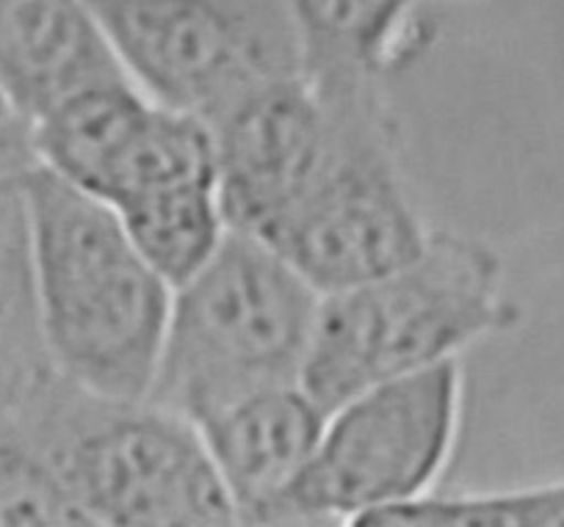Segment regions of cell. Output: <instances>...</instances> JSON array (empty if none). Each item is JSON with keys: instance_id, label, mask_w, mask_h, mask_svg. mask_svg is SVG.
Wrapping results in <instances>:
<instances>
[{"instance_id": "1", "label": "cell", "mask_w": 564, "mask_h": 527, "mask_svg": "<svg viewBox=\"0 0 564 527\" xmlns=\"http://www.w3.org/2000/svg\"><path fill=\"white\" fill-rule=\"evenodd\" d=\"M31 285L51 365L78 387L148 398L175 287L102 199L42 163L23 174Z\"/></svg>"}, {"instance_id": "2", "label": "cell", "mask_w": 564, "mask_h": 527, "mask_svg": "<svg viewBox=\"0 0 564 527\" xmlns=\"http://www.w3.org/2000/svg\"><path fill=\"white\" fill-rule=\"evenodd\" d=\"M503 263L459 232L430 241L399 268L322 293L300 384L324 411L388 378L459 360L476 342L518 329Z\"/></svg>"}, {"instance_id": "3", "label": "cell", "mask_w": 564, "mask_h": 527, "mask_svg": "<svg viewBox=\"0 0 564 527\" xmlns=\"http://www.w3.org/2000/svg\"><path fill=\"white\" fill-rule=\"evenodd\" d=\"M322 293L276 249L227 230L214 257L172 293L148 398L188 422L300 384Z\"/></svg>"}, {"instance_id": "4", "label": "cell", "mask_w": 564, "mask_h": 527, "mask_svg": "<svg viewBox=\"0 0 564 527\" xmlns=\"http://www.w3.org/2000/svg\"><path fill=\"white\" fill-rule=\"evenodd\" d=\"M25 439L89 527H230L236 505L197 426L150 398L91 393L53 373Z\"/></svg>"}, {"instance_id": "5", "label": "cell", "mask_w": 564, "mask_h": 527, "mask_svg": "<svg viewBox=\"0 0 564 527\" xmlns=\"http://www.w3.org/2000/svg\"><path fill=\"white\" fill-rule=\"evenodd\" d=\"M311 84L329 108L327 144L311 180L260 241L318 293H333L404 265L432 230L401 172L399 124L382 80Z\"/></svg>"}, {"instance_id": "6", "label": "cell", "mask_w": 564, "mask_h": 527, "mask_svg": "<svg viewBox=\"0 0 564 527\" xmlns=\"http://www.w3.org/2000/svg\"><path fill=\"white\" fill-rule=\"evenodd\" d=\"M463 426L459 360L388 378L327 411L276 525H355L435 492Z\"/></svg>"}, {"instance_id": "7", "label": "cell", "mask_w": 564, "mask_h": 527, "mask_svg": "<svg viewBox=\"0 0 564 527\" xmlns=\"http://www.w3.org/2000/svg\"><path fill=\"white\" fill-rule=\"evenodd\" d=\"M124 75L150 100L210 124L305 75L289 0H89Z\"/></svg>"}, {"instance_id": "8", "label": "cell", "mask_w": 564, "mask_h": 527, "mask_svg": "<svg viewBox=\"0 0 564 527\" xmlns=\"http://www.w3.org/2000/svg\"><path fill=\"white\" fill-rule=\"evenodd\" d=\"M210 130L227 227L260 238L311 180L327 144L329 108L300 75L254 91Z\"/></svg>"}, {"instance_id": "9", "label": "cell", "mask_w": 564, "mask_h": 527, "mask_svg": "<svg viewBox=\"0 0 564 527\" xmlns=\"http://www.w3.org/2000/svg\"><path fill=\"white\" fill-rule=\"evenodd\" d=\"M327 411L302 384L236 400L197 422L205 450L236 505L238 525H276L280 503L311 461Z\"/></svg>"}, {"instance_id": "10", "label": "cell", "mask_w": 564, "mask_h": 527, "mask_svg": "<svg viewBox=\"0 0 564 527\" xmlns=\"http://www.w3.org/2000/svg\"><path fill=\"white\" fill-rule=\"evenodd\" d=\"M122 75L89 0H0V89L29 124Z\"/></svg>"}, {"instance_id": "11", "label": "cell", "mask_w": 564, "mask_h": 527, "mask_svg": "<svg viewBox=\"0 0 564 527\" xmlns=\"http://www.w3.org/2000/svg\"><path fill=\"white\" fill-rule=\"evenodd\" d=\"M289 9L316 84L384 80L423 47L417 0H289Z\"/></svg>"}, {"instance_id": "12", "label": "cell", "mask_w": 564, "mask_h": 527, "mask_svg": "<svg viewBox=\"0 0 564 527\" xmlns=\"http://www.w3.org/2000/svg\"><path fill=\"white\" fill-rule=\"evenodd\" d=\"M113 213L141 257L172 287L192 279L230 230L216 186L172 188L122 205Z\"/></svg>"}, {"instance_id": "13", "label": "cell", "mask_w": 564, "mask_h": 527, "mask_svg": "<svg viewBox=\"0 0 564 527\" xmlns=\"http://www.w3.org/2000/svg\"><path fill=\"white\" fill-rule=\"evenodd\" d=\"M362 527H564V477L498 492L437 494L373 514Z\"/></svg>"}, {"instance_id": "14", "label": "cell", "mask_w": 564, "mask_h": 527, "mask_svg": "<svg viewBox=\"0 0 564 527\" xmlns=\"http://www.w3.org/2000/svg\"><path fill=\"white\" fill-rule=\"evenodd\" d=\"M20 122H25V119L14 111L7 91L0 89V157L18 163H36L34 146H31V128L23 130Z\"/></svg>"}]
</instances>
